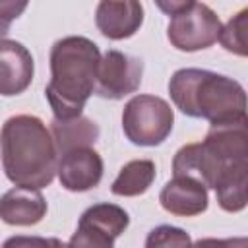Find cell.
Segmentation results:
<instances>
[{"label": "cell", "instance_id": "9c48e42d", "mask_svg": "<svg viewBox=\"0 0 248 248\" xmlns=\"http://www.w3.org/2000/svg\"><path fill=\"white\" fill-rule=\"evenodd\" d=\"M56 172L66 190L87 192L103 178V159L93 147H78L60 155Z\"/></svg>", "mask_w": 248, "mask_h": 248}, {"label": "cell", "instance_id": "4fadbf2b", "mask_svg": "<svg viewBox=\"0 0 248 248\" xmlns=\"http://www.w3.org/2000/svg\"><path fill=\"white\" fill-rule=\"evenodd\" d=\"M46 213V202L39 190L14 186L0 196V219L16 227L37 225Z\"/></svg>", "mask_w": 248, "mask_h": 248}, {"label": "cell", "instance_id": "277c9868", "mask_svg": "<svg viewBox=\"0 0 248 248\" xmlns=\"http://www.w3.org/2000/svg\"><path fill=\"white\" fill-rule=\"evenodd\" d=\"M238 167H248L246 120L211 126L203 141L180 147L172 161V174L194 178L205 188H215L229 170Z\"/></svg>", "mask_w": 248, "mask_h": 248}, {"label": "cell", "instance_id": "ba28073f", "mask_svg": "<svg viewBox=\"0 0 248 248\" xmlns=\"http://www.w3.org/2000/svg\"><path fill=\"white\" fill-rule=\"evenodd\" d=\"M141 58L120 50H107L99 62L95 93L103 99H122L138 91L141 83Z\"/></svg>", "mask_w": 248, "mask_h": 248}, {"label": "cell", "instance_id": "ffe728a7", "mask_svg": "<svg viewBox=\"0 0 248 248\" xmlns=\"http://www.w3.org/2000/svg\"><path fill=\"white\" fill-rule=\"evenodd\" d=\"M192 248H248V240L244 236L234 238H202Z\"/></svg>", "mask_w": 248, "mask_h": 248}, {"label": "cell", "instance_id": "52a82bcc", "mask_svg": "<svg viewBox=\"0 0 248 248\" xmlns=\"http://www.w3.org/2000/svg\"><path fill=\"white\" fill-rule=\"evenodd\" d=\"M130 225V215L116 203H95L87 207L78 223L66 248H114L118 238Z\"/></svg>", "mask_w": 248, "mask_h": 248}, {"label": "cell", "instance_id": "7a4b0ae2", "mask_svg": "<svg viewBox=\"0 0 248 248\" xmlns=\"http://www.w3.org/2000/svg\"><path fill=\"white\" fill-rule=\"evenodd\" d=\"M2 167L16 186L41 190L54 180L58 151L50 130L31 114H17L0 130Z\"/></svg>", "mask_w": 248, "mask_h": 248}, {"label": "cell", "instance_id": "ac0fdd59", "mask_svg": "<svg viewBox=\"0 0 248 248\" xmlns=\"http://www.w3.org/2000/svg\"><path fill=\"white\" fill-rule=\"evenodd\" d=\"M145 248H192V238L186 231L170 225H159L149 231Z\"/></svg>", "mask_w": 248, "mask_h": 248}, {"label": "cell", "instance_id": "5bb4252c", "mask_svg": "<svg viewBox=\"0 0 248 248\" xmlns=\"http://www.w3.org/2000/svg\"><path fill=\"white\" fill-rule=\"evenodd\" d=\"M50 134L60 155L78 149V147H91L99 138V126L87 118L78 116L72 120H52Z\"/></svg>", "mask_w": 248, "mask_h": 248}, {"label": "cell", "instance_id": "e0dca14e", "mask_svg": "<svg viewBox=\"0 0 248 248\" xmlns=\"http://www.w3.org/2000/svg\"><path fill=\"white\" fill-rule=\"evenodd\" d=\"M246 27H248V8L240 10L234 17L229 19V23L225 27H221L219 33V43L223 45L225 50L238 54V56H246L248 48H246Z\"/></svg>", "mask_w": 248, "mask_h": 248}, {"label": "cell", "instance_id": "d6986e66", "mask_svg": "<svg viewBox=\"0 0 248 248\" xmlns=\"http://www.w3.org/2000/svg\"><path fill=\"white\" fill-rule=\"evenodd\" d=\"M2 248H66V244L58 238H45V236H10Z\"/></svg>", "mask_w": 248, "mask_h": 248}, {"label": "cell", "instance_id": "8fae6325", "mask_svg": "<svg viewBox=\"0 0 248 248\" xmlns=\"http://www.w3.org/2000/svg\"><path fill=\"white\" fill-rule=\"evenodd\" d=\"M95 23L97 29L112 41L128 39L143 23V6L136 0H103L97 4Z\"/></svg>", "mask_w": 248, "mask_h": 248}, {"label": "cell", "instance_id": "30bf717a", "mask_svg": "<svg viewBox=\"0 0 248 248\" xmlns=\"http://www.w3.org/2000/svg\"><path fill=\"white\" fill-rule=\"evenodd\" d=\"M35 64L31 52L17 41H0V95L14 97L23 93L33 79Z\"/></svg>", "mask_w": 248, "mask_h": 248}, {"label": "cell", "instance_id": "7c38bea8", "mask_svg": "<svg viewBox=\"0 0 248 248\" xmlns=\"http://www.w3.org/2000/svg\"><path fill=\"white\" fill-rule=\"evenodd\" d=\"M159 202L165 211L178 217H194L207 209V188L188 176H172L161 194Z\"/></svg>", "mask_w": 248, "mask_h": 248}, {"label": "cell", "instance_id": "8992f818", "mask_svg": "<svg viewBox=\"0 0 248 248\" xmlns=\"http://www.w3.org/2000/svg\"><path fill=\"white\" fill-rule=\"evenodd\" d=\"M174 124L170 105L155 95H136L122 110L124 136L134 145L155 147L163 143Z\"/></svg>", "mask_w": 248, "mask_h": 248}, {"label": "cell", "instance_id": "9a60e30c", "mask_svg": "<svg viewBox=\"0 0 248 248\" xmlns=\"http://www.w3.org/2000/svg\"><path fill=\"white\" fill-rule=\"evenodd\" d=\"M153 180H155V163L151 159H134L120 169L118 176L110 186V192L114 196H124V198L140 196L151 186Z\"/></svg>", "mask_w": 248, "mask_h": 248}, {"label": "cell", "instance_id": "44dd1931", "mask_svg": "<svg viewBox=\"0 0 248 248\" xmlns=\"http://www.w3.org/2000/svg\"><path fill=\"white\" fill-rule=\"evenodd\" d=\"M27 8V2H0V19L12 23V19L19 17V14Z\"/></svg>", "mask_w": 248, "mask_h": 248}, {"label": "cell", "instance_id": "6da1fadb", "mask_svg": "<svg viewBox=\"0 0 248 248\" xmlns=\"http://www.w3.org/2000/svg\"><path fill=\"white\" fill-rule=\"evenodd\" d=\"M101 52L99 46L79 35L58 39L50 48V81L45 87L46 101L56 120H72L97 87Z\"/></svg>", "mask_w": 248, "mask_h": 248}, {"label": "cell", "instance_id": "7402d4cb", "mask_svg": "<svg viewBox=\"0 0 248 248\" xmlns=\"http://www.w3.org/2000/svg\"><path fill=\"white\" fill-rule=\"evenodd\" d=\"M8 31H10V23H6V21L0 19V41H2V37H4Z\"/></svg>", "mask_w": 248, "mask_h": 248}, {"label": "cell", "instance_id": "5b68a950", "mask_svg": "<svg viewBox=\"0 0 248 248\" xmlns=\"http://www.w3.org/2000/svg\"><path fill=\"white\" fill-rule=\"evenodd\" d=\"M157 6L170 16L167 37L170 45L184 52H194L211 46L221 33L219 16L203 2H157Z\"/></svg>", "mask_w": 248, "mask_h": 248}, {"label": "cell", "instance_id": "2e32d148", "mask_svg": "<svg viewBox=\"0 0 248 248\" xmlns=\"http://www.w3.org/2000/svg\"><path fill=\"white\" fill-rule=\"evenodd\" d=\"M246 186H248V167H238L229 170L213 188L217 196V203L229 213L242 211L246 207Z\"/></svg>", "mask_w": 248, "mask_h": 248}, {"label": "cell", "instance_id": "3957f363", "mask_svg": "<svg viewBox=\"0 0 248 248\" xmlns=\"http://www.w3.org/2000/svg\"><path fill=\"white\" fill-rule=\"evenodd\" d=\"M169 93L180 112L192 118H205L211 126L246 120V91L229 76L182 68L172 74Z\"/></svg>", "mask_w": 248, "mask_h": 248}]
</instances>
